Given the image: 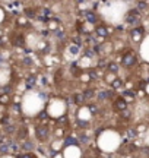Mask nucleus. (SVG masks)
<instances>
[{
	"instance_id": "dca6fc26",
	"label": "nucleus",
	"mask_w": 149,
	"mask_h": 158,
	"mask_svg": "<svg viewBox=\"0 0 149 158\" xmlns=\"http://www.w3.org/2000/svg\"><path fill=\"white\" fill-rule=\"evenodd\" d=\"M25 15L29 16V18H35V11H34L32 8H27V9H25Z\"/></svg>"
},
{
	"instance_id": "aec40b11",
	"label": "nucleus",
	"mask_w": 149,
	"mask_h": 158,
	"mask_svg": "<svg viewBox=\"0 0 149 158\" xmlns=\"http://www.w3.org/2000/svg\"><path fill=\"white\" fill-rule=\"evenodd\" d=\"M75 143H76V140L73 138H66V145H75Z\"/></svg>"
},
{
	"instance_id": "ddd939ff",
	"label": "nucleus",
	"mask_w": 149,
	"mask_h": 158,
	"mask_svg": "<svg viewBox=\"0 0 149 158\" xmlns=\"http://www.w3.org/2000/svg\"><path fill=\"white\" fill-rule=\"evenodd\" d=\"M111 95H113V92H111V91H101V92L98 94L99 100H107V98H110Z\"/></svg>"
},
{
	"instance_id": "423d86ee",
	"label": "nucleus",
	"mask_w": 149,
	"mask_h": 158,
	"mask_svg": "<svg viewBox=\"0 0 149 158\" xmlns=\"http://www.w3.org/2000/svg\"><path fill=\"white\" fill-rule=\"evenodd\" d=\"M85 16H86V21H88L89 24H97V22H98V16H97L94 12H86Z\"/></svg>"
},
{
	"instance_id": "9d476101",
	"label": "nucleus",
	"mask_w": 149,
	"mask_h": 158,
	"mask_svg": "<svg viewBox=\"0 0 149 158\" xmlns=\"http://www.w3.org/2000/svg\"><path fill=\"white\" fill-rule=\"evenodd\" d=\"M9 103H10V97H9V94H2V95H0V104L6 105V104H9Z\"/></svg>"
},
{
	"instance_id": "4be33fe9",
	"label": "nucleus",
	"mask_w": 149,
	"mask_h": 158,
	"mask_svg": "<svg viewBox=\"0 0 149 158\" xmlns=\"http://www.w3.org/2000/svg\"><path fill=\"white\" fill-rule=\"evenodd\" d=\"M34 81H35V78H34V76H31V78H28V81H27V84H28V86H29V88L32 86V84H34Z\"/></svg>"
},
{
	"instance_id": "6e6552de",
	"label": "nucleus",
	"mask_w": 149,
	"mask_h": 158,
	"mask_svg": "<svg viewBox=\"0 0 149 158\" xmlns=\"http://www.w3.org/2000/svg\"><path fill=\"white\" fill-rule=\"evenodd\" d=\"M73 100H75V104H78V105H80V104H83L85 103V95L83 94H75V97H73Z\"/></svg>"
},
{
	"instance_id": "f257e3e1",
	"label": "nucleus",
	"mask_w": 149,
	"mask_h": 158,
	"mask_svg": "<svg viewBox=\"0 0 149 158\" xmlns=\"http://www.w3.org/2000/svg\"><path fill=\"white\" fill-rule=\"evenodd\" d=\"M136 62H137V59H136V54L133 51H127L121 57V63H123L124 67H132V66L136 65Z\"/></svg>"
},
{
	"instance_id": "4468645a",
	"label": "nucleus",
	"mask_w": 149,
	"mask_h": 158,
	"mask_svg": "<svg viewBox=\"0 0 149 158\" xmlns=\"http://www.w3.org/2000/svg\"><path fill=\"white\" fill-rule=\"evenodd\" d=\"M9 143H10V142L0 143V152H2V154H6V152H9V151H10V146H9Z\"/></svg>"
},
{
	"instance_id": "6ab92c4d",
	"label": "nucleus",
	"mask_w": 149,
	"mask_h": 158,
	"mask_svg": "<svg viewBox=\"0 0 149 158\" xmlns=\"http://www.w3.org/2000/svg\"><path fill=\"white\" fill-rule=\"evenodd\" d=\"M5 130H6V133H12V132H15V127L10 126V124H6L5 126Z\"/></svg>"
},
{
	"instance_id": "5701e85b",
	"label": "nucleus",
	"mask_w": 149,
	"mask_h": 158,
	"mask_svg": "<svg viewBox=\"0 0 149 158\" xmlns=\"http://www.w3.org/2000/svg\"><path fill=\"white\" fill-rule=\"evenodd\" d=\"M19 158H35V157H34L32 154H29V152H27V154H22V155H21Z\"/></svg>"
},
{
	"instance_id": "b1692460",
	"label": "nucleus",
	"mask_w": 149,
	"mask_h": 158,
	"mask_svg": "<svg viewBox=\"0 0 149 158\" xmlns=\"http://www.w3.org/2000/svg\"><path fill=\"white\" fill-rule=\"evenodd\" d=\"M15 43H16V46H24V40H22V37H18Z\"/></svg>"
},
{
	"instance_id": "f8f14e48",
	"label": "nucleus",
	"mask_w": 149,
	"mask_h": 158,
	"mask_svg": "<svg viewBox=\"0 0 149 158\" xmlns=\"http://www.w3.org/2000/svg\"><path fill=\"white\" fill-rule=\"evenodd\" d=\"M111 86H113L114 89H118V88H121V86H123V81L117 78V79L111 81Z\"/></svg>"
},
{
	"instance_id": "2eb2a0df",
	"label": "nucleus",
	"mask_w": 149,
	"mask_h": 158,
	"mask_svg": "<svg viewBox=\"0 0 149 158\" xmlns=\"http://www.w3.org/2000/svg\"><path fill=\"white\" fill-rule=\"evenodd\" d=\"M137 9H139V11H145V9H148V3H146V0H139V2H137Z\"/></svg>"
},
{
	"instance_id": "39448f33",
	"label": "nucleus",
	"mask_w": 149,
	"mask_h": 158,
	"mask_svg": "<svg viewBox=\"0 0 149 158\" xmlns=\"http://www.w3.org/2000/svg\"><path fill=\"white\" fill-rule=\"evenodd\" d=\"M137 21H139V11H132L126 18V22L130 24V25H134Z\"/></svg>"
},
{
	"instance_id": "412c9836",
	"label": "nucleus",
	"mask_w": 149,
	"mask_h": 158,
	"mask_svg": "<svg viewBox=\"0 0 149 158\" xmlns=\"http://www.w3.org/2000/svg\"><path fill=\"white\" fill-rule=\"evenodd\" d=\"M38 119H40V120H48V116H47V114H45V113L43 111V113H40Z\"/></svg>"
},
{
	"instance_id": "a211bd4d",
	"label": "nucleus",
	"mask_w": 149,
	"mask_h": 158,
	"mask_svg": "<svg viewBox=\"0 0 149 158\" xmlns=\"http://www.w3.org/2000/svg\"><path fill=\"white\" fill-rule=\"evenodd\" d=\"M127 136H129L130 139H133V138L136 136V130H134V129H129V130H127Z\"/></svg>"
},
{
	"instance_id": "bb28decb",
	"label": "nucleus",
	"mask_w": 149,
	"mask_h": 158,
	"mask_svg": "<svg viewBox=\"0 0 149 158\" xmlns=\"http://www.w3.org/2000/svg\"><path fill=\"white\" fill-rule=\"evenodd\" d=\"M124 95H126V97H132V98L134 97V94H133L132 91H126V92H124Z\"/></svg>"
},
{
	"instance_id": "7c9ffc66",
	"label": "nucleus",
	"mask_w": 149,
	"mask_h": 158,
	"mask_svg": "<svg viewBox=\"0 0 149 158\" xmlns=\"http://www.w3.org/2000/svg\"><path fill=\"white\" fill-rule=\"evenodd\" d=\"M121 117H124V119H130V113H124Z\"/></svg>"
},
{
	"instance_id": "0eeeda50",
	"label": "nucleus",
	"mask_w": 149,
	"mask_h": 158,
	"mask_svg": "<svg viewBox=\"0 0 149 158\" xmlns=\"http://www.w3.org/2000/svg\"><path fill=\"white\" fill-rule=\"evenodd\" d=\"M95 32H97V35H98V37H107V35H108V29H107L104 25H99V27H97Z\"/></svg>"
},
{
	"instance_id": "f03ea898",
	"label": "nucleus",
	"mask_w": 149,
	"mask_h": 158,
	"mask_svg": "<svg viewBox=\"0 0 149 158\" xmlns=\"http://www.w3.org/2000/svg\"><path fill=\"white\" fill-rule=\"evenodd\" d=\"M48 133H50V129H48L47 124H40V126L35 127V135H37V138L40 140H45Z\"/></svg>"
},
{
	"instance_id": "a878e982",
	"label": "nucleus",
	"mask_w": 149,
	"mask_h": 158,
	"mask_svg": "<svg viewBox=\"0 0 149 158\" xmlns=\"http://www.w3.org/2000/svg\"><path fill=\"white\" fill-rule=\"evenodd\" d=\"M8 140H6V136L5 135H0V143H6Z\"/></svg>"
},
{
	"instance_id": "c756f323",
	"label": "nucleus",
	"mask_w": 149,
	"mask_h": 158,
	"mask_svg": "<svg viewBox=\"0 0 149 158\" xmlns=\"http://www.w3.org/2000/svg\"><path fill=\"white\" fill-rule=\"evenodd\" d=\"M89 108H91V111L97 113V107H95V105H89Z\"/></svg>"
},
{
	"instance_id": "393cba45",
	"label": "nucleus",
	"mask_w": 149,
	"mask_h": 158,
	"mask_svg": "<svg viewBox=\"0 0 149 158\" xmlns=\"http://www.w3.org/2000/svg\"><path fill=\"white\" fill-rule=\"evenodd\" d=\"M25 148H32V143H31V142H25V143L22 145V149H25Z\"/></svg>"
},
{
	"instance_id": "cd10ccee",
	"label": "nucleus",
	"mask_w": 149,
	"mask_h": 158,
	"mask_svg": "<svg viewBox=\"0 0 149 158\" xmlns=\"http://www.w3.org/2000/svg\"><path fill=\"white\" fill-rule=\"evenodd\" d=\"M18 24H19V25H27L28 22H27L25 19H19V22H18Z\"/></svg>"
},
{
	"instance_id": "f3484780",
	"label": "nucleus",
	"mask_w": 149,
	"mask_h": 158,
	"mask_svg": "<svg viewBox=\"0 0 149 158\" xmlns=\"http://www.w3.org/2000/svg\"><path fill=\"white\" fill-rule=\"evenodd\" d=\"M9 146H10V151H12V152H19V149H21V146H19L16 142L9 143Z\"/></svg>"
},
{
	"instance_id": "2f4dec72",
	"label": "nucleus",
	"mask_w": 149,
	"mask_h": 158,
	"mask_svg": "<svg viewBox=\"0 0 149 158\" xmlns=\"http://www.w3.org/2000/svg\"><path fill=\"white\" fill-rule=\"evenodd\" d=\"M79 124H80V127H86L88 123H86V121H79Z\"/></svg>"
},
{
	"instance_id": "9b49d317",
	"label": "nucleus",
	"mask_w": 149,
	"mask_h": 158,
	"mask_svg": "<svg viewBox=\"0 0 149 158\" xmlns=\"http://www.w3.org/2000/svg\"><path fill=\"white\" fill-rule=\"evenodd\" d=\"M108 70H110L111 73H118V65L114 63V62L108 63Z\"/></svg>"
},
{
	"instance_id": "c85d7f7f",
	"label": "nucleus",
	"mask_w": 149,
	"mask_h": 158,
	"mask_svg": "<svg viewBox=\"0 0 149 158\" xmlns=\"http://www.w3.org/2000/svg\"><path fill=\"white\" fill-rule=\"evenodd\" d=\"M70 51L72 53H78V47H70Z\"/></svg>"
},
{
	"instance_id": "20e7f679",
	"label": "nucleus",
	"mask_w": 149,
	"mask_h": 158,
	"mask_svg": "<svg viewBox=\"0 0 149 158\" xmlns=\"http://www.w3.org/2000/svg\"><path fill=\"white\" fill-rule=\"evenodd\" d=\"M143 32H145V29H143L142 27H137V28L132 29L130 35H132V38H133L134 41H140V40H142V37H143Z\"/></svg>"
},
{
	"instance_id": "7ed1b4c3",
	"label": "nucleus",
	"mask_w": 149,
	"mask_h": 158,
	"mask_svg": "<svg viewBox=\"0 0 149 158\" xmlns=\"http://www.w3.org/2000/svg\"><path fill=\"white\" fill-rule=\"evenodd\" d=\"M114 108L117 111H126L127 110V101L123 97H118L114 100Z\"/></svg>"
},
{
	"instance_id": "1a4fd4ad",
	"label": "nucleus",
	"mask_w": 149,
	"mask_h": 158,
	"mask_svg": "<svg viewBox=\"0 0 149 158\" xmlns=\"http://www.w3.org/2000/svg\"><path fill=\"white\" fill-rule=\"evenodd\" d=\"M83 95H85V98H86V100H91V98H94V97L97 95V92H95L94 89L88 88V89H85V91H83Z\"/></svg>"
},
{
	"instance_id": "473e14b6",
	"label": "nucleus",
	"mask_w": 149,
	"mask_h": 158,
	"mask_svg": "<svg viewBox=\"0 0 149 158\" xmlns=\"http://www.w3.org/2000/svg\"><path fill=\"white\" fill-rule=\"evenodd\" d=\"M86 54H88V57H92V56H94V53H92V51H86Z\"/></svg>"
}]
</instances>
